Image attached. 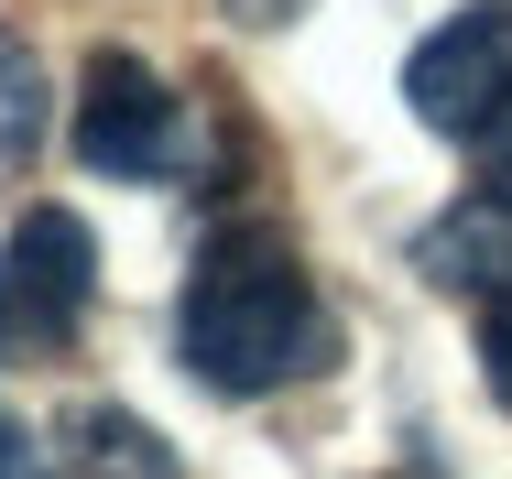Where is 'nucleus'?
<instances>
[{
    "label": "nucleus",
    "mask_w": 512,
    "mask_h": 479,
    "mask_svg": "<svg viewBox=\"0 0 512 479\" xmlns=\"http://www.w3.org/2000/svg\"><path fill=\"white\" fill-rule=\"evenodd\" d=\"M175 349L207 392L229 403H262L284 382H316L338 360V316L316 294L306 251L273 229V218H229L197 251V273L175 294Z\"/></svg>",
    "instance_id": "1"
},
{
    "label": "nucleus",
    "mask_w": 512,
    "mask_h": 479,
    "mask_svg": "<svg viewBox=\"0 0 512 479\" xmlns=\"http://www.w3.org/2000/svg\"><path fill=\"white\" fill-rule=\"evenodd\" d=\"M99 305V240L77 207H22V229L0 240V360H66L77 327Z\"/></svg>",
    "instance_id": "2"
},
{
    "label": "nucleus",
    "mask_w": 512,
    "mask_h": 479,
    "mask_svg": "<svg viewBox=\"0 0 512 479\" xmlns=\"http://www.w3.org/2000/svg\"><path fill=\"white\" fill-rule=\"evenodd\" d=\"M77 164L109 186H175V175H197V109L142 55L99 44L88 77H77Z\"/></svg>",
    "instance_id": "3"
},
{
    "label": "nucleus",
    "mask_w": 512,
    "mask_h": 479,
    "mask_svg": "<svg viewBox=\"0 0 512 479\" xmlns=\"http://www.w3.org/2000/svg\"><path fill=\"white\" fill-rule=\"evenodd\" d=\"M404 98H414L425 131L480 142V131L512 109V0H480V11L436 22V33L414 44V66H404Z\"/></svg>",
    "instance_id": "4"
},
{
    "label": "nucleus",
    "mask_w": 512,
    "mask_h": 479,
    "mask_svg": "<svg viewBox=\"0 0 512 479\" xmlns=\"http://www.w3.org/2000/svg\"><path fill=\"white\" fill-rule=\"evenodd\" d=\"M66 469L77 479H186L175 447H164L142 414H120V403H77V414H66Z\"/></svg>",
    "instance_id": "5"
},
{
    "label": "nucleus",
    "mask_w": 512,
    "mask_h": 479,
    "mask_svg": "<svg viewBox=\"0 0 512 479\" xmlns=\"http://www.w3.org/2000/svg\"><path fill=\"white\" fill-rule=\"evenodd\" d=\"M33 142H44V77L22 44H0V164H22Z\"/></svg>",
    "instance_id": "6"
},
{
    "label": "nucleus",
    "mask_w": 512,
    "mask_h": 479,
    "mask_svg": "<svg viewBox=\"0 0 512 479\" xmlns=\"http://www.w3.org/2000/svg\"><path fill=\"white\" fill-rule=\"evenodd\" d=\"M480 382H491V403L512 414V284L480 294Z\"/></svg>",
    "instance_id": "7"
},
{
    "label": "nucleus",
    "mask_w": 512,
    "mask_h": 479,
    "mask_svg": "<svg viewBox=\"0 0 512 479\" xmlns=\"http://www.w3.org/2000/svg\"><path fill=\"white\" fill-rule=\"evenodd\" d=\"M480 196H491V207H512V109L480 131Z\"/></svg>",
    "instance_id": "8"
},
{
    "label": "nucleus",
    "mask_w": 512,
    "mask_h": 479,
    "mask_svg": "<svg viewBox=\"0 0 512 479\" xmlns=\"http://www.w3.org/2000/svg\"><path fill=\"white\" fill-rule=\"evenodd\" d=\"M0 479H55V469H44V447H33L11 414H0Z\"/></svg>",
    "instance_id": "9"
},
{
    "label": "nucleus",
    "mask_w": 512,
    "mask_h": 479,
    "mask_svg": "<svg viewBox=\"0 0 512 479\" xmlns=\"http://www.w3.org/2000/svg\"><path fill=\"white\" fill-rule=\"evenodd\" d=\"M229 11H240V22H295L306 0H229Z\"/></svg>",
    "instance_id": "10"
}]
</instances>
